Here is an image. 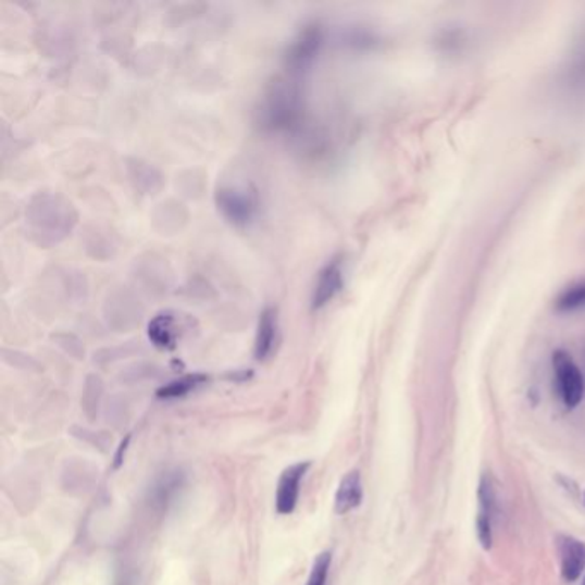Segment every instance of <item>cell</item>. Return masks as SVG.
I'll return each mask as SVG.
<instances>
[{
	"mask_svg": "<svg viewBox=\"0 0 585 585\" xmlns=\"http://www.w3.org/2000/svg\"><path fill=\"white\" fill-rule=\"evenodd\" d=\"M216 204L225 219L234 225H248L258 210L257 189L252 187L225 186L216 191Z\"/></svg>",
	"mask_w": 585,
	"mask_h": 585,
	"instance_id": "cell-1",
	"label": "cell"
},
{
	"mask_svg": "<svg viewBox=\"0 0 585 585\" xmlns=\"http://www.w3.org/2000/svg\"><path fill=\"white\" fill-rule=\"evenodd\" d=\"M555 379H557L558 394L567 409L581 406L585 394V382L582 371L565 350H557L553 354Z\"/></svg>",
	"mask_w": 585,
	"mask_h": 585,
	"instance_id": "cell-2",
	"label": "cell"
},
{
	"mask_svg": "<svg viewBox=\"0 0 585 585\" xmlns=\"http://www.w3.org/2000/svg\"><path fill=\"white\" fill-rule=\"evenodd\" d=\"M480 510H477L476 533L481 546L489 551L493 546V519L496 513V491L495 484L488 474L481 477L480 491Z\"/></svg>",
	"mask_w": 585,
	"mask_h": 585,
	"instance_id": "cell-3",
	"label": "cell"
},
{
	"mask_svg": "<svg viewBox=\"0 0 585 585\" xmlns=\"http://www.w3.org/2000/svg\"><path fill=\"white\" fill-rule=\"evenodd\" d=\"M308 469L309 462H299L282 472L281 480H278L277 498H275V507L281 515H290L296 510L301 481Z\"/></svg>",
	"mask_w": 585,
	"mask_h": 585,
	"instance_id": "cell-4",
	"label": "cell"
},
{
	"mask_svg": "<svg viewBox=\"0 0 585 585\" xmlns=\"http://www.w3.org/2000/svg\"><path fill=\"white\" fill-rule=\"evenodd\" d=\"M561 85L572 97H585V29L570 50L561 73Z\"/></svg>",
	"mask_w": 585,
	"mask_h": 585,
	"instance_id": "cell-5",
	"label": "cell"
},
{
	"mask_svg": "<svg viewBox=\"0 0 585 585\" xmlns=\"http://www.w3.org/2000/svg\"><path fill=\"white\" fill-rule=\"evenodd\" d=\"M560 573L565 582H577L585 570V543L573 536L558 537Z\"/></svg>",
	"mask_w": 585,
	"mask_h": 585,
	"instance_id": "cell-6",
	"label": "cell"
},
{
	"mask_svg": "<svg viewBox=\"0 0 585 585\" xmlns=\"http://www.w3.org/2000/svg\"><path fill=\"white\" fill-rule=\"evenodd\" d=\"M344 289V272H341V263L338 260L326 264L325 269L318 277L316 289L313 296V309H322L323 306L334 301L340 290Z\"/></svg>",
	"mask_w": 585,
	"mask_h": 585,
	"instance_id": "cell-7",
	"label": "cell"
},
{
	"mask_svg": "<svg viewBox=\"0 0 585 585\" xmlns=\"http://www.w3.org/2000/svg\"><path fill=\"white\" fill-rule=\"evenodd\" d=\"M362 481L359 471H350L338 484L337 495H335V512L338 515H346L358 509L362 503Z\"/></svg>",
	"mask_w": 585,
	"mask_h": 585,
	"instance_id": "cell-8",
	"label": "cell"
},
{
	"mask_svg": "<svg viewBox=\"0 0 585 585\" xmlns=\"http://www.w3.org/2000/svg\"><path fill=\"white\" fill-rule=\"evenodd\" d=\"M277 340V313L273 309H264L258 325L257 341H254V358L264 361L272 354Z\"/></svg>",
	"mask_w": 585,
	"mask_h": 585,
	"instance_id": "cell-9",
	"label": "cell"
},
{
	"mask_svg": "<svg viewBox=\"0 0 585 585\" xmlns=\"http://www.w3.org/2000/svg\"><path fill=\"white\" fill-rule=\"evenodd\" d=\"M320 40H322L320 29L314 28V26L313 28L306 29L301 38L294 43L292 50H290V65L297 67V70L304 67L314 58L318 46H320Z\"/></svg>",
	"mask_w": 585,
	"mask_h": 585,
	"instance_id": "cell-10",
	"label": "cell"
},
{
	"mask_svg": "<svg viewBox=\"0 0 585 585\" xmlns=\"http://www.w3.org/2000/svg\"><path fill=\"white\" fill-rule=\"evenodd\" d=\"M174 316L171 313L159 314L154 318L153 322L148 326V335L154 346L160 349H171L174 347L175 332H174Z\"/></svg>",
	"mask_w": 585,
	"mask_h": 585,
	"instance_id": "cell-11",
	"label": "cell"
},
{
	"mask_svg": "<svg viewBox=\"0 0 585 585\" xmlns=\"http://www.w3.org/2000/svg\"><path fill=\"white\" fill-rule=\"evenodd\" d=\"M184 477L181 472H167L162 480L157 483L153 489V500L159 507H167L174 496L183 488Z\"/></svg>",
	"mask_w": 585,
	"mask_h": 585,
	"instance_id": "cell-12",
	"label": "cell"
},
{
	"mask_svg": "<svg viewBox=\"0 0 585 585\" xmlns=\"http://www.w3.org/2000/svg\"><path fill=\"white\" fill-rule=\"evenodd\" d=\"M207 382L208 376H204V374H189V376L175 379V382L160 388L159 397L160 399H177V397H184V395L189 394V391L195 390V388Z\"/></svg>",
	"mask_w": 585,
	"mask_h": 585,
	"instance_id": "cell-13",
	"label": "cell"
},
{
	"mask_svg": "<svg viewBox=\"0 0 585 585\" xmlns=\"http://www.w3.org/2000/svg\"><path fill=\"white\" fill-rule=\"evenodd\" d=\"M557 308L560 311H575V309L585 308V281L572 285L570 289L561 294L558 297Z\"/></svg>",
	"mask_w": 585,
	"mask_h": 585,
	"instance_id": "cell-14",
	"label": "cell"
},
{
	"mask_svg": "<svg viewBox=\"0 0 585 585\" xmlns=\"http://www.w3.org/2000/svg\"><path fill=\"white\" fill-rule=\"evenodd\" d=\"M329 565H332V555L322 553L314 560L313 570L309 573L306 585H326L328 578Z\"/></svg>",
	"mask_w": 585,
	"mask_h": 585,
	"instance_id": "cell-15",
	"label": "cell"
},
{
	"mask_svg": "<svg viewBox=\"0 0 585 585\" xmlns=\"http://www.w3.org/2000/svg\"><path fill=\"white\" fill-rule=\"evenodd\" d=\"M584 505H585V491H584Z\"/></svg>",
	"mask_w": 585,
	"mask_h": 585,
	"instance_id": "cell-16",
	"label": "cell"
},
{
	"mask_svg": "<svg viewBox=\"0 0 585 585\" xmlns=\"http://www.w3.org/2000/svg\"><path fill=\"white\" fill-rule=\"evenodd\" d=\"M582 585H585V577H584V584H582Z\"/></svg>",
	"mask_w": 585,
	"mask_h": 585,
	"instance_id": "cell-17",
	"label": "cell"
}]
</instances>
